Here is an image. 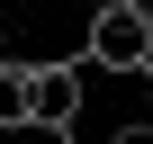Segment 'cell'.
Masks as SVG:
<instances>
[{"mask_svg":"<svg viewBox=\"0 0 153 144\" xmlns=\"http://www.w3.org/2000/svg\"><path fill=\"white\" fill-rule=\"evenodd\" d=\"M117 144H153V126H144V135H135V126H126V135H117Z\"/></svg>","mask_w":153,"mask_h":144,"instance_id":"cell-5","label":"cell"},{"mask_svg":"<svg viewBox=\"0 0 153 144\" xmlns=\"http://www.w3.org/2000/svg\"><path fill=\"white\" fill-rule=\"evenodd\" d=\"M90 63L99 72H144L153 63V0H99L90 9Z\"/></svg>","mask_w":153,"mask_h":144,"instance_id":"cell-1","label":"cell"},{"mask_svg":"<svg viewBox=\"0 0 153 144\" xmlns=\"http://www.w3.org/2000/svg\"><path fill=\"white\" fill-rule=\"evenodd\" d=\"M81 99H90V81H81V72H72V63H36V135H72V126H81Z\"/></svg>","mask_w":153,"mask_h":144,"instance_id":"cell-2","label":"cell"},{"mask_svg":"<svg viewBox=\"0 0 153 144\" xmlns=\"http://www.w3.org/2000/svg\"><path fill=\"white\" fill-rule=\"evenodd\" d=\"M36 117V63L0 54V126H27Z\"/></svg>","mask_w":153,"mask_h":144,"instance_id":"cell-3","label":"cell"},{"mask_svg":"<svg viewBox=\"0 0 153 144\" xmlns=\"http://www.w3.org/2000/svg\"><path fill=\"white\" fill-rule=\"evenodd\" d=\"M144 126H153V63H144Z\"/></svg>","mask_w":153,"mask_h":144,"instance_id":"cell-4","label":"cell"}]
</instances>
